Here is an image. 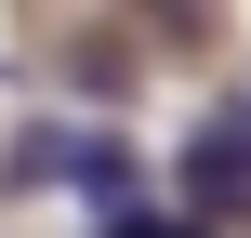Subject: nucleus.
I'll return each instance as SVG.
<instances>
[{
    "mask_svg": "<svg viewBox=\"0 0 251 238\" xmlns=\"http://www.w3.org/2000/svg\"><path fill=\"white\" fill-rule=\"evenodd\" d=\"M172 199H185L199 225H251V106H212V119L185 132V159H172Z\"/></svg>",
    "mask_w": 251,
    "mask_h": 238,
    "instance_id": "obj_1",
    "label": "nucleus"
},
{
    "mask_svg": "<svg viewBox=\"0 0 251 238\" xmlns=\"http://www.w3.org/2000/svg\"><path fill=\"white\" fill-rule=\"evenodd\" d=\"M53 185H79L93 212H132V146H119V132H66V172H53Z\"/></svg>",
    "mask_w": 251,
    "mask_h": 238,
    "instance_id": "obj_2",
    "label": "nucleus"
},
{
    "mask_svg": "<svg viewBox=\"0 0 251 238\" xmlns=\"http://www.w3.org/2000/svg\"><path fill=\"white\" fill-rule=\"evenodd\" d=\"M93 238H225V225H199V212H93Z\"/></svg>",
    "mask_w": 251,
    "mask_h": 238,
    "instance_id": "obj_3",
    "label": "nucleus"
}]
</instances>
